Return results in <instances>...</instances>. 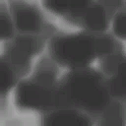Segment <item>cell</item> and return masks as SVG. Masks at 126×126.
<instances>
[{"instance_id":"cell-5","label":"cell","mask_w":126,"mask_h":126,"mask_svg":"<svg viewBox=\"0 0 126 126\" xmlns=\"http://www.w3.org/2000/svg\"><path fill=\"white\" fill-rule=\"evenodd\" d=\"M43 124H79L91 125L93 124L92 117L85 111L75 107H56L42 114Z\"/></svg>"},{"instance_id":"cell-4","label":"cell","mask_w":126,"mask_h":126,"mask_svg":"<svg viewBox=\"0 0 126 126\" xmlns=\"http://www.w3.org/2000/svg\"><path fill=\"white\" fill-rule=\"evenodd\" d=\"M15 102L19 107L49 111L56 107L55 88H47L33 81L19 82L15 91Z\"/></svg>"},{"instance_id":"cell-7","label":"cell","mask_w":126,"mask_h":126,"mask_svg":"<svg viewBox=\"0 0 126 126\" xmlns=\"http://www.w3.org/2000/svg\"><path fill=\"white\" fill-rule=\"evenodd\" d=\"M98 58V65L100 69L99 71L107 78L117 72L122 66H124L125 57L123 47L116 49L110 53L104 54Z\"/></svg>"},{"instance_id":"cell-8","label":"cell","mask_w":126,"mask_h":126,"mask_svg":"<svg viewBox=\"0 0 126 126\" xmlns=\"http://www.w3.org/2000/svg\"><path fill=\"white\" fill-rule=\"evenodd\" d=\"M123 70H124V66H122L113 75L107 77L106 87L111 98H115L124 102L125 93L123 87Z\"/></svg>"},{"instance_id":"cell-2","label":"cell","mask_w":126,"mask_h":126,"mask_svg":"<svg viewBox=\"0 0 126 126\" xmlns=\"http://www.w3.org/2000/svg\"><path fill=\"white\" fill-rule=\"evenodd\" d=\"M122 47L109 33L84 30L75 33L54 34L48 43V54L57 64L79 68Z\"/></svg>"},{"instance_id":"cell-1","label":"cell","mask_w":126,"mask_h":126,"mask_svg":"<svg viewBox=\"0 0 126 126\" xmlns=\"http://www.w3.org/2000/svg\"><path fill=\"white\" fill-rule=\"evenodd\" d=\"M55 100L56 107H75L91 116H99L111 100L106 77L94 68H74L57 81Z\"/></svg>"},{"instance_id":"cell-9","label":"cell","mask_w":126,"mask_h":126,"mask_svg":"<svg viewBox=\"0 0 126 126\" xmlns=\"http://www.w3.org/2000/svg\"><path fill=\"white\" fill-rule=\"evenodd\" d=\"M4 4H1V10H0V22H1V39L2 41L6 39H11L15 33H14V22L12 19V16H10L9 11L3 6Z\"/></svg>"},{"instance_id":"cell-3","label":"cell","mask_w":126,"mask_h":126,"mask_svg":"<svg viewBox=\"0 0 126 126\" xmlns=\"http://www.w3.org/2000/svg\"><path fill=\"white\" fill-rule=\"evenodd\" d=\"M10 14L21 33L41 34L47 38L55 34V28L49 23L46 24L40 11L28 2H10Z\"/></svg>"},{"instance_id":"cell-10","label":"cell","mask_w":126,"mask_h":126,"mask_svg":"<svg viewBox=\"0 0 126 126\" xmlns=\"http://www.w3.org/2000/svg\"><path fill=\"white\" fill-rule=\"evenodd\" d=\"M112 32L122 40L125 38V11L124 8L118 10L112 17Z\"/></svg>"},{"instance_id":"cell-6","label":"cell","mask_w":126,"mask_h":126,"mask_svg":"<svg viewBox=\"0 0 126 126\" xmlns=\"http://www.w3.org/2000/svg\"><path fill=\"white\" fill-rule=\"evenodd\" d=\"M58 64L50 57V55H44L38 59L30 79L44 87L55 88L58 81Z\"/></svg>"}]
</instances>
